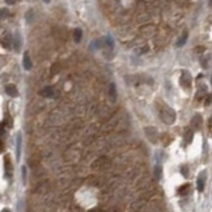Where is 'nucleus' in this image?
Masks as SVG:
<instances>
[{"label": "nucleus", "instance_id": "obj_1", "mask_svg": "<svg viewBox=\"0 0 212 212\" xmlns=\"http://www.w3.org/2000/svg\"><path fill=\"white\" fill-rule=\"evenodd\" d=\"M160 118L163 119L166 124H172L175 121V113L172 107L164 105V109L160 111Z\"/></svg>", "mask_w": 212, "mask_h": 212}, {"label": "nucleus", "instance_id": "obj_2", "mask_svg": "<svg viewBox=\"0 0 212 212\" xmlns=\"http://www.w3.org/2000/svg\"><path fill=\"white\" fill-rule=\"evenodd\" d=\"M191 80H193V77H191V75H190L189 71H183L182 75H181V85H182V88L189 89L190 87H191Z\"/></svg>", "mask_w": 212, "mask_h": 212}, {"label": "nucleus", "instance_id": "obj_3", "mask_svg": "<svg viewBox=\"0 0 212 212\" xmlns=\"http://www.w3.org/2000/svg\"><path fill=\"white\" fill-rule=\"evenodd\" d=\"M21 148H22V135L17 134L16 136V160L20 161V157H21Z\"/></svg>", "mask_w": 212, "mask_h": 212}, {"label": "nucleus", "instance_id": "obj_4", "mask_svg": "<svg viewBox=\"0 0 212 212\" xmlns=\"http://www.w3.org/2000/svg\"><path fill=\"white\" fill-rule=\"evenodd\" d=\"M204 185H206V172L203 170L202 173L199 174L198 179H196V189H198V191L202 193L203 190H204Z\"/></svg>", "mask_w": 212, "mask_h": 212}, {"label": "nucleus", "instance_id": "obj_5", "mask_svg": "<svg viewBox=\"0 0 212 212\" xmlns=\"http://www.w3.org/2000/svg\"><path fill=\"white\" fill-rule=\"evenodd\" d=\"M5 93L10 97H17L19 96V92H17V88L13 84H8L5 85Z\"/></svg>", "mask_w": 212, "mask_h": 212}, {"label": "nucleus", "instance_id": "obj_6", "mask_svg": "<svg viewBox=\"0 0 212 212\" xmlns=\"http://www.w3.org/2000/svg\"><path fill=\"white\" fill-rule=\"evenodd\" d=\"M4 163H5V177L9 179L10 177H12V172H13V169H12V164H10L9 157H5Z\"/></svg>", "mask_w": 212, "mask_h": 212}, {"label": "nucleus", "instance_id": "obj_7", "mask_svg": "<svg viewBox=\"0 0 212 212\" xmlns=\"http://www.w3.org/2000/svg\"><path fill=\"white\" fill-rule=\"evenodd\" d=\"M22 64H24V68H25L26 71L31 70V60H30V56H29V54H28V52H25V54H24Z\"/></svg>", "mask_w": 212, "mask_h": 212}, {"label": "nucleus", "instance_id": "obj_8", "mask_svg": "<svg viewBox=\"0 0 212 212\" xmlns=\"http://www.w3.org/2000/svg\"><path fill=\"white\" fill-rule=\"evenodd\" d=\"M12 37H10V34H7L5 37H4V39H3V47L4 49H10V45H12Z\"/></svg>", "mask_w": 212, "mask_h": 212}, {"label": "nucleus", "instance_id": "obj_9", "mask_svg": "<svg viewBox=\"0 0 212 212\" xmlns=\"http://www.w3.org/2000/svg\"><path fill=\"white\" fill-rule=\"evenodd\" d=\"M193 126L195 128H199L200 126H202V117H200L199 114H196V115L193 118Z\"/></svg>", "mask_w": 212, "mask_h": 212}, {"label": "nucleus", "instance_id": "obj_10", "mask_svg": "<svg viewBox=\"0 0 212 212\" xmlns=\"http://www.w3.org/2000/svg\"><path fill=\"white\" fill-rule=\"evenodd\" d=\"M41 94L43 97H52L54 96V89L51 87H46V88H43V91L41 92Z\"/></svg>", "mask_w": 212, "mask_h": 212}, {"label": "nucleus", "instance_id": "obj_11", "mask_svg": "<svg viewBox=\"0 0 212 212\" xmlns=\"http://www.w3.org/2000/svg\"><path fill=\"white\" fill-rule=\"evenodd\" d=\"M15 50L16 51H19V50L21 49V45H22V42H21V37H20V34H16L15 35Z\"/></svg>", "mask_w": 212, "mask_h": 212}, {"label": "nucleus", "instance_id": "obj_12", "mask_svg": "<svg viewBox=\"0 0 212 212\" xmlns=\"http://www.w3.org/2000/svg\"><path fill=\"white\" fill-rule=\"evenodd\" d=\"M193 135H194V132L191 131V130H187L185 132V136H183V138H185V142L187 143V144H190V143H191V140H193Z\"/></svg>", "mask_w": 212, "mask_h": 212}, {"label": "nucleus", "instance_id": "obj_13", "mask_svg": "<svg viewBox=\"0 0 212 212\" xmlns=\"http://www.w3.org/2000/svg\"><path fill=\"white\" fill-rule=\"evenodd\" d=\"M81 37H82V31L79 29H75V31H73V38H75V42H80L81 41Z\"/></svg>", "mask_w": 212, "mask_h": 212}, {"label": "nucleus", "instance_id": "obj_14", "mask_svg": "<svg viewBox=\"0 0 212 212\" xmlns=\"http://www.w3.org/2000/svg\"><path fill=\"white\" fill-rule=\"evenodd\" d=\"M186 41H187V33H185V34L182 35L181 39H179V41L177 42V46H178V47H182V46L186 43Z\"/></svg>", "mask_w": 212, "mask_h": 212}, {"label": "nucleus", "instance_id": "obj_15", "mask_svg": "<svg viewBox=\"0 0 212 212\" xmlns=\"http://www.w3.org/2000/svg\"><path fill=\"white\" fill-rule=\"evenodd\" d=\"M154 175H156L157 179H161V166L160 165H156V166H154Z\"/></svg>", "mask_w": 212, "mask_h": 212}, {"label": "nucleus", "instance_id": "obj_16", "mask_svg": "<svg viewBox=\"0 0 212 212\" xmlns=\"http://www.w3.org/2000/svg\"><path fill=\"white\" fill-rule=\"evenodd\" d=\"M110 94L113 96V100L117 98V92H115V84H111L110 85Z\"/></svg>", "mask_w": 212, "mask_h": 212}, {"label": "nucleus", "instance_id": "obj_17", "mask_svg": "<svg viewBox=\"0 0 212 212\" xmlns=\"http://www.w3.org/2000/svg\"><path fill=\"white\" fill-rule=\"evenodd\" d=\"M21 173H22V183L26 185V166L21 168Z\"/></svg>", "mask_w": 212, "mask_h": 212}, {"label": "nucleus", "instance_id": "obj_18", "mask_svg": "<svg viewBox=\"0 0 212 212\" xmlns=\"http://www.w3.org/2000/svg\"><path fill=\"white\" fill-rule=\"evenodd\" d=\"M181 173H182L183 177H187V175H189V168L187 166H182L181 168Z\"/></svg>", "mask_w": 212, "mask_h": 212}, {"label": "nucleus", "instance_id": "obj_19", "mask_svg": "<svg viewBox=\"0 0 212 212\" xmlns=\"http://www.w3.org/2000/svg\"><path fill=\"white\" fill-rule=\"evenodd\" d=\"M187 190H189V185H185V186H182V187L178 190V193L181 194V195H183V193H186Z\"/></svg>", "mask_w": 212, "mask_h": 212}, {"label": "nucleus", "instance_id": "obj_20", "mask_svg": "<svg viewBox=\"0 0 212 212\" xmlns=\"http://www.w3.org/2000/svg\"><path fill=\"white\" fill-rule=\"evenodd\" d=\"M5 16H8V10H7L5 8H3L1 9V20H4Z\"/></svg>", "mask_w": 212, "mask_h": 212}, {"label": "nucleus", "instance_id": "obj_21", "mask_svg": "<svg viewBox=\"0 0 212 212\" xmlns=\"http://www.w3.org/2000/svg\"><path fill=\"white\" fill-rule=\"evenodd\" d=\"M211 102H212V96L208 94L207 98H206V105H211Z\"/></svg>", "mask_w": 212, "mask_h": 212}, {"label": "nucleus", "instance_id": "obj_22", "mask_svg": "<svg viewBox=\"0 0 212 212\" xmlns=\"http://www.w3.org/2000/svg\"><path fill=\"white\" fill-rule=\"evenodd\" d=\"M5 1H7V4L12 5V4H15V3H16V0H5Z\"/></svg>", "mask_w": 212, "mask_h": 212}, {"label": "nucleus", "instance_id": "obj_23", "mask_svg": "<svg viewBox=\"0 0 212 212\" xmlns=\"http://www.w3.org/2000/svg\"><path fill=\"white\" fill-rule=\"evenodd\" d=\"M210 7H212V0H210Z\"/></svg>", "mask_w": 212, "mask_h": 212}, {"label": "nucleus", "instance_id": "obj_24", "mask_svg": "<svg viewBox=\"0 0 212 212\" xmlns=\"http://www.w3.org/2000/svg\"><path fill=\"white\" fill-rule=\"evenodd\" d=\"M43 1H45V3H49V1H50V0H43Z\"/></svg>", "mask_w": 212, "mask_h": 212}, {"label": "nucleus", "instance_id": "obj_25", "mask_svg": "<svg viewBox=\"0 0 212 212\" xmlns=\"http://www.w3.org/2000/svg\"><path fill=\"white\" fill-rule=\"evenodd\" d=\"M211 84H212V77H211Z\"/></svg>", "mask_w": 212, "mask_h": 212}]
</instances>
